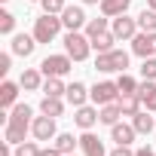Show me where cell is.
Listing matches in <instances>:
<instances>
[{
  "label": "cell",
  "mask_w": 156,
  "mask_h": 156,
  "mask_svg": "<svg viewBox=\"0 0 156 156\" xmlns=\"http://www.w3.org/2000/svg\"><path fill=\"white\" fill-rule=\"evenodd\" d=\"M141 76H144V80H156V55L141 61Z\"/></svg>",
  "instance_id": "obj_33"
},
{
  "label": "cell",
  "mask_w": 156,
  "mask_h": 156,
  "mask_svg": "<svg viewBox=\"0 0 156 156\" xmlns=\"http://www.w3.org/2000/svg\"><path fill=\"white\" fill-rule=\"evenodd\" d=\"M135 156H156V150H153V147H138Z\"/></svg>",
  "instance_id": "obj_37"
},
{
  "label": "cell",
  "mask_w": 156,
  "mask_h": 156,
  "mask_svg": "<svg viewBox=\"0 0 156 156\" xmlns=\"http://www.w3.org/2000/svg\"><path fill=\"white\" fill-rule=\"evenodd\" d=\"M110 31L116 34V40H132L141 28H138V19H129L126 12L122 16H116V19H110Z\"/></svg>",
  "instance_id": "obj_9"
},
{
  "label": "cell",
  "mask_w": 156,
  "mask_h": 156,
  "mask_svg": "<svg viewBox=\"0 0 156 156\" xmlns=\"http://www.w3.org/2000/svg\"><path fill=\"white\" fill-rule=\"evenodd\" d=\"M98 116H101V122H104V126H116V122H119V116H122V110H119V104L113 101V104L98 107Z\"/></svg>",
  "instance_id": "obj_26"
},
{
  "label": "cell",
  "mask_w": 156,
  "mask_h": 156,
  "mask_svg": "<svg viewBox=\"0 0 156 156\" xmlns=\"http://www.w3.org/2000/svg\"><path fill=\"white\" fill-rule=\"evenodd\" d=\"M107 156H135V150H132V147H116V150H110Z\"/></svg>",
  "instance_id": "obj_35"
},
{
  "label": "cell",
  "mask_w": 156,
  "mask_h": 156,
  "mask_svg": "<svg viewBox=\"0 0 156 156\" xmlns=\"http://www.w3.org/2000/svg\"><path fill=\"white\" fill-rule=\"evenodd\" d=\"M0 34H6V37H9V34H16V16H12V12H6V9L0 12Z\"/></svg>",
  "instance_id": "obj_30"
},
{
  "label": "cell",
  "mask_w": 156,
  "mask_h": 156,
  "mask_svg": "<svg viewBox=\"0 0 156 156\" xmlns=\"http://www.w3.org/2000/svg\"><path fill=\"white\" fill-rule=\"evenodd\" d=\"M138 28L141 31H156V9H141L138 12Z\"/></svg>",
  "instance_id": "obj_28"
},
{
  "label": "cell",
  "mask_w": 156,
  "mask_h": 156,
  "mask_svg": "<svg viewBox=\"0 0 156 156\" xmlns=\"http://www.w3.org/2000/svg\"><path fill=\"white\" fill-rule=\"evenodd\" d=\"M116 86H119V95H132V92H138V80H135V76H129V73H119Z\"/></svg>",
  "instance_id": "obj_29"
},
{
  "label": "cell",
  "mask_w": 156,
  "mask_h": 156,
  "mask_svg": "<svg viewBox=\"0 0 156 156\" xmlns=\"http://www.w3.org/2000/svg\"><path fill=\"white\" fill-rule=\"evenodd\" d=\"M101 31H110V19H107V16H101V19H89V22H86V37H89V40L98 37Z\"/></svg>",
  "instance_id": "obj_27"
},
{
  "label": "cell",
  "mask_w": 156,
  "mask_h": 156,
  "mask_svg": "<svg viewBox=\"0 0 156 156\" xmlns=\"http://www.w3.org/2000/svg\"><path fill=\"white\" fill-rule=\"evenodd\" d=\"M147 6H150V9H156V0H147Z\"/></svg>",
  "instance_id": "obj_39"
},
{
  "label": "cell",
  "mask_w": 156,
  "mask_h": 156,
  "mask_svg": "<svg viewBox=\"0 0 156 156\" xmlns=\"http://www.w3.org/2000/svg\"><path fill=\"white\" fill-rule=\"evenodd\" d=\"M135 126L132 122H116V126H110V141L116 144V147H132V141H135Z\"/></svg>",
  "instance_id": "obj_11"
},
{
  "label": "cell",
  "mask_w": 156,
  "mask_h": 156,
  "mask_svg": "<svg viewBox=\"0 0 156 156\" xmlns=\"http://www.w3.org/2000/svg\"><path fill=\"white\" fill-rule=\"evenodd\" d=\"M119 110H122V116H135L144 104H141V98H138V92H132V95H119Z\"/></svg>",
  "instance_id": "obj_21"
},
{
  "label": "cell",
  "mask_w": 156,
  "mask_h": 156,
  "mask_svg": "<svg viewBox=\"0 0 156 156\" xmlns=\"http://www.w3.org/2000/svg\"><path fill=\"white\" fill-rule=\"evenodd\" d=\"M129 6H132V0H101V16L116 19V16L129 12Z\"/></svg>",
  "instance_id": "obj_20"
},
{
  "label": "cell",
  "mask_w": 156,
  "mask_h": 156,
  "mask_svg": "<svg viewBox=\"0 0 156 156\" xmlns=\"http://www.w3.org/2000/svg\"><path fill=\"white\" fill-rule=\"evenodd\" d=\"M40 6H43V12H52V16H61L64 12V0H40Z\"/></svg>",
  "instance_id": "obj_32"
},
{
  "label": "cell",
  "mask_w": 156,
  "mask_h": 156,
  "mask_svg": "<svg viewBox=\"0 0 156 156\" xmlns=\"http://www.w3.org/2000/svg\"><path fill=\"white\" fill-rule=\"evenodd\" d=\"M12 156H40V147H37V141H25V144L16 147Z\"/></svg>",
  "instance_id": "obj_31"
},
{
  "label": "cell",
  "mask_w": 156,
  "mask_h": 156,
  "mask_svg": "<svg viewBox=\"0 0 156 156\" xmlns=\"http://www.w3.org/2000/svg\"><path fill=\"white\" fill-rule=\"evenodd\" d=\"M86 9L83 6H64V12H61V25L67 28V31H80V28H86Z\"/></svg>",
  "instance_id": "obj_10"
},
{
  "label": "cell",
  "mask_w": 156,
  "mask_h": 156,
  "mask_svg": "<svg viewBox=\"0 0 156 156\" xmlns=\"http://www.w3.org/2000/svg\"><path fill=\"white\" fill-rule=\"evenodd\" d=\"M40 156H64V153H61V150H58V147L52 144V147H46V150H40Z\"/></svg>",
  "instance_id": "obj_36"
},
{
  "label": "cell",
  "mask_w": 156,
  "mask_h": 156,
  "mask_svg": "<svg viewBox=\"0 0 156 156\" xmlns=\"http://www.w3.org/2000/svg\"><path fill=\"white\" fill-rule=\"evenodd\" d=\"M132 126H135L138 135H150V132L156 129V116H150V110H138V113L132 116Z\"/></svg>",
  "instance_id": "obj_19"
},
{
  "label": "cell",
  "mask_w": 156,
  "mask_h": 156,
  "mask_svg": "<svg viewBox=\"0 0 156 156\" xmlns=\"http://www.w3.org/2000/svg\"><path fill=\"white\" fill-rule=\"evenodd\" d=\"M113 43H116V34L113 31H101L98 37H92V49L95 52H110V49H116Z\"/></svg>",
  "instance_id": "obj_23"
},
{
  "label": "cell",
  "mask_w": 156,
  "mask_h": 156,
  "mask_svg": "<svg viewBox=\"0 0 156 156\" xmlns=\"http://www.w3.org/2000/svg\"><path fill=\"white\" fill-rule=\"evenodd\" d=\"M64 52L73 58V61H86L89 52H92V40L80 31H67L64 34Z\"/></svg>",
  "instance_id": "obj_4"
},
{
  "label": "cell",
  "mask_w": 156,
  "mask_h": 156,
  "mask_svg": "<svg viewBox=\"0 0 156 156\" xmlns=\"http://www.w3.org/2000/svg\"><path fill=\"white\" fill-rule=\"evenodd\" d=\"M67 156H76V153H67Z\"/></svg>",
  "instance_id": "obj_40"
},
{
  "label": "cell",
  "mask_w": 156,
  "mask_h": 156,
  "mask_svg": "<svg viewBox=\"0 0 156 156\" xmlns=\"http://www.w3.org/2000/svg\"><path fill=\"white\" fill-rule=\"evenodd\" d=\"M31 116H34V110H31L28 104H16V107L9 110L6 126H3V141H9L12 147L25 144V135L31 132V122H34Z\"/></svg>",
  "instance_id": "obj_1"
},
{
  "label": "cell",
  "mask_w": 156,
  "mask_h": 156,
  "mask_svg": "<svg viewBox=\"0 0 156 156\" xmlns=\"http://www.w3.org/2000/svg\"><path fill=\"white\" fill-rule=\"evenodd\" d=\"M132 52L138 58H153L156 55V31H138L132 37Z\"/></svg>",
  "instance_id": "obj_7"
},
{
  "label": "cell",
  "mask_w": 156,
  "mask_h": 156,
  "mask_svg": "<svg viewBox=\"0 0 156 156\" xmlns=\"http://www.w3.org/2000/svg\"><path fill=\"white\" fill-rule=\"evenodd\" d=\"M64 92H67V86H64V80H61V76H46V80H43V95L61 98Z\"/></svg>",
  "instance_id": "obj_25"
},
{
  "label": "cell",
  "mask_w": 156,
  "mask_h": 156,
  "mask_svg": "<svg viewBox=\"0 0 156 156\" xmlns=\"http://www.w3.org/2000/svg\"><path fill=\"white\" fill-rule=\"evenodd\" d=\"M19 89H22V83H12V80H6L3 86H0V107H3V110H12L16 107Z\"/></svg>",
  "instance_id": "obj_17"
},
{
  "label": "cell",
  "mask_w": 156,
  "mask_h": 156,
  "mask_svg": "<svg viewBox=\"0 0 156 156\" xmlns=\"http://www.w3.org/2000/svg\"><path fill=\"white\" fill-rule=\"evenodd\" d=\"M40 70H43V76H67L73 70V58L67 52L64 55H46L40 61Z\"/></svg>",
  "instance_id": "obj_6"
},
{
  "label": "cell",
  "mask_w": 156,
  "mask_h": 156,
  "mask_svg": "<svg viewBox=\"0 0 156 156\" xmlns=\"http://www.w3.org/2000/svg\"><path fill=\"white\" fill-rule=\"evenodd\" d=\"M19 83H22L25 92H37V89H43V70H40V67H25L22 76H19Z\"/></svg>",
  "instance_id": "obj_15"
},
{
  "label": "cell",
  "mask_w": 156,
  "mask_h": 156,
  "mask_svg": "<svg viewBox=\"0 0 156 156\" xmlns=\"http://www.w3.org/2000/svg\"><path fill=\"white\" fill-rule=\"evenodd\" d=\"M61 16H52V12H43L37 22H34V37L37 43H52L58 34H61Z\"/></svg>",
  "instance_id": "obj_3"
},
{
  "label": "cell",
  "mask_w": 156,
  "mask_h": 156,
  "mask_svg": "<svg viewBox=\"0 0 156 156\" xmlns=\"http://www.w3.org/2000/svg\"><path fill=\"white\" fill-rule=\"evenodd\" d=\"M9 67H12V52H3L0 55V73H9Z\"/></svg>",
  "instance_id": "obj_34"
},
{
  "label": "cell",
  "mask_w": 156,
  "mask_h": 156,
  "mask_svg": "<svg viewBox=\"0 0 156 156\" xmlns=\"http://www.w3.org/2000/svg\"><path fill=\"white\" fill-rule=\"evenodd\" d=\"M83 6H101V0H80Z\"/></svg>",
  "instance_id": "obj_38"
},
{
  "label": "cell",
  "mask_w": 156,
  "mask_h": 156,
  "mask_svg": "<svg viewBox=\"0 0 156 156\" xmlns=\"http://www.w3.org/2000/svg\"><path fill=\"white\" fill-rule=\"evenodd\" d=\"M40 113H49V116H61L64 113V101L61 98H52V95H43V101H40Z\"/></svg>",
  "instance_id": "obj_24"
},
{
  "label": "cell",
  "mask_w": 156,
  "mask_h": 156,
  "mask_svg": "<svg viewBox=\"0 0 156 156\" xmlns=\"http://www.w3.org/2000/svg\"><path fill=\"white\" fill-rule=\"evenodd\" d=\"M89 98H92L95 107H104V104L119 101V86H116V80H101V83H95V86L89 89Z\"/></svg>",
  "instance_id": "obj_5"
},
{
  "label": "cell",
  "mask_w": 156,
  "mask_h": 156,
  "mask_svg": "<svg viewBox=\"0 0 156 156\" xmlns=\"http://www.w3.org/2000/svg\"><path fill=\"white\" fill-rule=\"evenodd\" d=\"M52 144H55V147H58V150H61V153H64V156H67V153H73V150H76V147H80V138H73V135H70V132H58V135H55V141H52Z\"/></svg>",
  "instance_id": "obj_22"
},
{
  "label": "cell",
  "mask_w": 156,
  "mask_h": 156,
  "mask_svg": "<svg viewBox=\"0 0 156 156\" xmlns=\"http://www.w3.org/2000/svg\"><path fill=\"white\" fill-rule=\"evenodd\" d=\"M138 98L147 110H156V80H144L138 83Z\"/></svg>",
  "instance_id": "obj_18"
},
{
  "label": "cell",
  "mask_w": 156,
  "mask_h": 156,
  "mask_svg": "<svg viewBox=\"0 0 156 156\" xmlns=\"http://www.w3.org/2000/svg\"><path fill=\"white\" fill-rule=\"evenodd\" d=\"M34 49H37V37L34 34H12V55L28 58Z\"/></svg>",
  "instance_id": "obj_14"
},
{
  "label": "cell",
  "mask_w": 156,
  "mask_h": 156,
  "mask_svg": "<svg viewBox=\"0 0 156 156\" xmlns=\"http://www.w3.org/2000/svg\"><path fill=\"white\" fill-rule=\"evenodd\" d=\"M80 150H83V156H107L104 153V141L98 135H92V129L80 135Z\"/></svg>",
  "instance_id": "obj_12"
},
{
  "label": "cell",
  "mask_w": 156,
  "mask_h": 156,
  "mask_svg": "<svg viewBox=\"0 0 156 156\" xmlns=\"http://www.w3.org/2000/svg\"><path fill=\"white\" fill-rule=\"evenodd\" d=\"M31 135H34L37 141H55V135H58L55 116H49V113H43V116H34V122H31Z\"/></svg>",
  "instance_id": "obj_8"
},
{
  "label": "cell",
  "mask_w": 156,
  "mask_h": 156,
  "mask_svg": "<svg viewBox=\"0 0 156 156\" xmlns=\"http://www.w3.org/2000/svg\"><path fill=\"white\" fill-rule=\"evenodd\" d=\"M126 67H129V52L126 49L98 52V58H95V70H101V73H126Z\"/></svg>",
  "instance_id": "obj_2"
},
{
  "label": "cell",
  "mask_w": 156,
  "mask_h": 156,
  "mask_svg": "<svg viewBox=\"0 0 156 156\" xmlns=\"http://www.w3.org/2000/svg\"><path fill=\"white\" fill-rule=\"evenodd\" d=\"M3 3H6V0H3Z\"/></svg>",
  "instance_id": "obj_41"
},
{
  "label": "cell",
  "mask_w": 156,
  "mask_h": 156,
  "mask_svg": "<svg viewBox=\"0 0 156 156\" xmlns=\"http://www.w3.org/2000/svg\"><path fill=\"white\" fill-rule=\"evenodd\" d=\"M64 98H67V101H70L73 107H83V104L89 101V89H86V83H80V80H73V83L67 86Z\"/></svg>",
  "instance_id": "obj_16"
},
{
  "label": "cell",
  "mask_w": 156,
  "mask_h": 156,
  "mask_svg": "<svg viewBox=\"0 0 156 156\" xmlns=\"http://www.w3.org/2000/svg\"><path fill=\"white\" fill-rule=\"evenodd\" d=\"M73 122L80 126L83 132H89L95 122H101V116H98V107H89V104H83V107H76V113H73Z\"/></svg>",
  "instance_id": "obj_13"
}]
</instances>
